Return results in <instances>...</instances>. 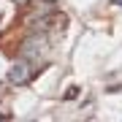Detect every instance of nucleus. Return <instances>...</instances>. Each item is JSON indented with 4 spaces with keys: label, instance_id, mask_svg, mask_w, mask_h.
Instances as JSON below:
<instances>
[{
    "label": "nucleus",
    "instance_id": "obj_1",
    "mask_svg": "<svg viewBox=\"0 0 122 122\" xmlns=\"http://www.w3.org/2000/svg\"><path fill=\"white\" fill-rule=\"evenodd\" d=\"M35 60H30V57H22V60H16L8 71V81L16 84V87H22V84H30L33 76H35Z\"/></svg>",
    "mask_w": 122,
    "mask_h": 122
},
{
    "label": "nucleus",
    "instance_id": "obj_2",
    "mask_svg": "<svg viewBox=\"0 0 122 122\" xmlns=\"http://www.w3.org/2000/svg\"><path fill=\"white\" fill-rule=\"evenodd\" d=\"M19 3H27V0H19Z\"/></svg>",
    "mask_w": 122,
    "mask_h": 122
}]
</instances>
